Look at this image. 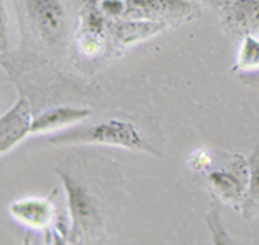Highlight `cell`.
Segmentation results:
<instances>
[{
	"label": "cell",
	"instance_id": "7c38bea8",
	"mask_svg": "<svg viewBox=\"0 0 259 245\" xmlns=\"http://www.w3.org/2000/svg\"><path fill=\"white\" fill-rule=\"evenodd\" d=\"M254 69H259V36L247 33L242 40L233 71H254Z\"/></svg>",
	"mask_w": 259,
	"mask_h": 245
},
{
	"label": "cell",
	"instance_id": "3957f363",
	"mask_svg": "<svg viewBox=\"0 0 259 245\" xmlns=\"http://www.w3.org/2000/svg\"><path fill=\"white\" fill-rule=\"evenodd\" d=\"M31 30L47 47H59L69 30V16L62 0H24Z\"/></svg>",
	"mask_w": 259,
	"mask_h": 245
},
{
	"label": "cell",
	"instance_id": "7a4b0ae2",
	"mask_svg": "<svg viewBox=\"0 0 259 245\" xmlns=\"http://www.w3.org/2000/svg\"><path fill=\"white\" fill-rule=\"evenodd\" d=\"M50 143L111 145V147H121L128 151L147 152L152 156H162V149L159 145H156L154 140L145 136L139 124L130 118H107L92 126L73 128V130L56 135L50 140Z\"/></svg>",
	"mask_w": 259,
	"mask_h": 245
},
{
	"label": "cell",
	"instance_id": "9c48e42d",
	"mask_svg": "<svg viewBox=\"0 0 259 245\" xmlns=\"http://www.w3.org/2000/svg\"><path fill=\"white\" fill-rule=\"evenodd\" d=\"M90 116L92 111L83 109V107H71V106L54 107V109L45 111V113L38 114L33 119L31 133L38 135V133H47L54 130H61V128H68L71 124L85 121Z\"/></svg>",
	"mask_w": 259,
	"mask_h": 245
},
{
	"label": "cell",
	"instance_id": "8992f818",
	"mask_svg": "<svg viewBox=\"0 0 259 245\" xmlns=\"http://www.w3.org/2000/svg\"><path fill=\"white\" fill-rule=\"evenodd\" d=\"M31 107L28 99H19L14 106L0 118V151L6 154L16 147L26 135L31 133Z\"/></svg>",
	"mask_w": 259,
	"mask_h": 245
},
{
	"label": "cell",
	"instance_id": "52a82bcc",
	"mask_svg": "<svg viewBox=\"0 0 259 245\" xmlns=\"http://www.w3.org/2000/svg\"><path fill=\"white\" fill-rule=\"evenodd\" d=\"M166 26H168V23H162V21L119 18L107 19L106 30L116 45H132L150 38L152 35L164 30Z\"/></svg>",
	"mask_w": 259,
	"mask_h": 245
},
{
	"label": "cell",
	"instance_id": "ba28073f",
	"mask_svg": "<svg viewBox=\"0 0 259 245\" xmlns=\"http://www.w3.org/2000/svg\"><path fill=\"white\" fill-rule=\"evenodd\" d=\"M9 213L21 225L31 226L35 230H45L54 221L52 202L44 197H24L14 201L9 206Z\"/></svg>",
	"mask_w": 259,
	"mask_h": 245
},
{
	"label": "cell",
	"instance_id": "4fadbf2b",
	"mask_svg": "<svg viewBox=\"0 0 259 245\" xmlns=\"http://www.w3.org/2000/svg\"><path fill=\"white\" fill-rule=\"evenodd\" d=\"M104 33L80 30L78 35V51L87 59H95L104 52Z\"/></svg>",
	"mask_w": 259,
	"mask_h": 245
},
{
	"label": "cell",
	"instance_id": "277c9868",
	"mask_svg": "<svg viewBox=\"0 0 259 245\" xmlns=\"http://www.w3.org/2000/svg\"><path fill=\"white\" fill-rule=\"evenodd\" d=\"M206 183L211 192L228 204H239L244 201L249 185V164L237 154H230L228 164H214L206 173Z\"/></svg>",
	"mask_w": 259,
	"mask_h": 245
},
{
	"label": "cell",
	"instance_id": "5bb4252c",
	"mask_svg": "<svg viewBox=\"0 0 259 245\" xmlns=\"http://www.w3.org/2000/svg\"><path fill=\"white\" fill-rule=\"evenodd\" d=\"M95 6L106 19H119L126 14V0H95Z\"/></svg>",
	"mask_w": 259,
	"mask_h": 245
},
{
	"label": "cell",
	"instance_id": "6da1fadb",
	"mask_svg": "<svg viewBox=\"0 0 259 245\" xmlns=\"http://www.w3.org/2000/svg\"><path fill=\"white\" fill-rule=\"evenodd\" d=\"M68 199V211L71 219V242L94 243L100 242L106 235V207L99 195L69 169L56 168Z\"/></svg>",
	"mask_w": 259,
	"mask_h": 245
},
{
	"label": "cell",
	"instance_id": "5b68a950",
	"mask_svg": "<svg viewBox=\"0 0 259 245\" xmlns=\"http://www.w3.org/2000/svg\"><path fill=\"white\" fill-rule=\"evenodd\" d=\"M197 14V6L192 0H126L124 18L149 21H185Z\"/></svg>",
	"mask_w": 259,
	"mask_h": 245
},
{
	"label": "cell",
	"instance_id": "8fae6325",
	"mask_svg": "<svg viewBox=\"0 0 259 245\" xmlns=\"http://www.w3.org/2000/svg\"><path fill=\"white\" fill-rule=\"evenodd\" d=\"M249 185L242 204V213L245 219H252L259 214V145L250 154L249 161Z\"/></svg>",
	"mask_w": 259,
	"mask_h": 245
},
{
	"label": "cell",
	"instance_id": "9a60e30c",
	"mask_svg": "<svg viewBox=\"0 0 259 245\" xmlns=\"http://www.w3.org/2000/svg\"><path fill=\"white\" fill-rule=\"evenodd\" d=\"M212 163H214V156L207 149H197V151H194L187 157L189 168L192 171H197V173H206L212 166Z\"/></svg>",
	"mask_w": 259,
	"mask_h": 245
},
{
	"label": "cell",
	"instance_id": "30bf717a",
	"mask_svg": "<svg viewBox=\"0 0 259 245\" xmlns=\"http://www.w3.org/2000/svg\"><path fill=\"white\" fill-rule=\"evenodd\" d=\"M225 16L228 24L245 35L259 30V0H227Z\"/></svg>",
	"mask_w": 259,
	"mask_h": 245
}]
</instances>
